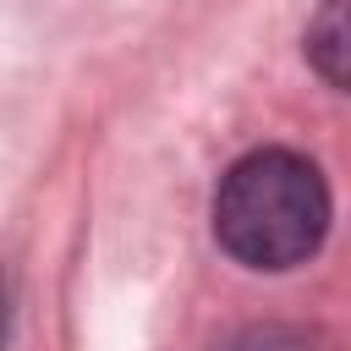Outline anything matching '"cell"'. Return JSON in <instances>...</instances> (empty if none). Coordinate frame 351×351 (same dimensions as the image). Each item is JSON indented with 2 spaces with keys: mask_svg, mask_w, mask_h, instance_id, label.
Segmentation results:
<instances>
[{
  "mask_svg": "<svg viewBox=\"0 0 351 351\" xmlns=\"http://www.w3.org/2000/svg\"><path fill=\"white\" fill-rule=\"evenodd\" d=\"M329 181L296 148L241 154L214 192V241L241 269H296L329 236Z\"/></svg>",
  "mask_w": 351,
  "mask_h": 351,
  "instance_id": "6da1fadb",
  "label": "cell"
},
{
  "mask_svg": "<svg viewBox=\"0 0 351 351\" xmlns=\"http://www.w3.org/2000/svg\"><path fill=\"white\" fill-rule=\"evenodd\" d=\"M346 0H324L307 22V60L324 71L329 88H346Z\"/></svg>",
  "mask_w": 351,
  "mask_h": 351,
  "instance_id": "7a4b0ae2",
  "label": "cell"
},
{
  "mask_svg": "<svg viewBox=\"0 0 351 351\" xmlns=\"http://www.w3.org/2000/svg\"><path fill=\"white\" fill-rule=\"evenodd\" d=\"M5 340H11V291L0 280V351H5Z\"/></svg>",
  "mask_w": 351,
  "mask_h": 351,
  "instance_id": "3957f363",
  "label": "cell"
}]
</instances>
